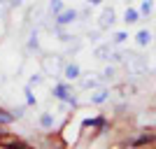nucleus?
I'll list each match as a JSON object with an SVG mask.
<instances>
[{
    "instance_id": "f257e3e1",
    "label": "nucleus",
    "mask_w": 156,
    "mask_h": 149,
    "mask_svg": "<svg viewBox=\"0 0 156 149\" xmlns=\"http://www.w3.org/2000/svg\"><path fill=\"white\" fill-rule=\"evenodd\" d=\"M126 65V72H128L130 77H140V75H144V70H147V61H144V56H140V54H130L126 56L124 61Z\"/></svg>"
},
{
    "instance_id": "f03ea898",
    "label": "nucleus",
    "mask_w": 156,
    "mask_h": 149,
    "mask_svg": "<svg viewBox=\"0 0 156 149\" xmlns=\"http://www.w3.org/2000/svg\"><path fill=\"white\" fill-rule=\"evenodd\" d=\"M42 70H44V75H58L61 72V56H44L42 59Z\"/></svg>"
},
{
    "instance_id": "7ed1b4c3",
    "label": "nucleus",
    "mask_w": 156,
    "mask_h": 149,
    "mask_svg": "<svg viewBox=\"0 0 156 149\" xmlns=\"http://www.w3.org/2000/svg\"><path fill=\"white\" fill-rule=\"evenodd\" d=\"M151 142H156V133H140V135L137 137H133V140H130V147L133 149H137V147H147V144H151Z\"/></svg>"
},
{
    "instance_id": "20e7f679",
    "label": "nucleus",
    "mask_w": 156,
    "mask_h": 149,
    "mask_svg": "<svg viewBox=\"0 0 156 149\" xmlns=\"http://www.w3.org/2000/svg\"><path fill=\"white\" fill-rule=\"evenodd\" d=\"M54 96L63 100V103H75V98H72V89L68 84H56L54 86Z\"/></svg>"
},
{
    "instance_id": "39448f33",
    "label": "nucleus",
    "mask_w": 156,
    "mask_h": 149,
    "mask_svg": "<svg viewBox=\"0 0 156 149\" xmlns=\"http://www.w3.org/2000/svg\"><path fill=\"white\" fill-rule=\"evenodd\" d=\"M114 21H117V12H114V9H112V7H105L103 9V14H100V21H98V26L103 28H110L112 23H114Z\"/></svg>"
},
{
    "instance_id": "423d86ee",
    "label": "nucleus",
    "mask_w": 156,
    "mask_h": 149,
    "mask_svg": "<svg viewBox=\"0 0 156 149\" xmlns=\"http://www.w3.org/2000/svg\"><path fill=\"white\" fill-rule=\"evenodd\" d=\"M77 16H79L77 9H65L63 14H58V16H56V23H58V26H68V23H72Z\"/></svg>"
},
{
    "instance_id": "0eeeda50",
    "label": "nucleus",
    "mask_w": 156,
    "mask_h": 149,
    "mask_svg": "<svg viewBox=\"0 0 156 149\" xmlns=\"http://www.w3.org/2000/svg\"><path fill=\"white\" fill-rule=\"evenodd\" d=\"M93 54H96V59H100V61H103V59H112L114 49H112V44H98Z\"/></svg>"
},
{
    "instance_id": "6e6552de",
    "label": "nucleus",
    "mask_w": 156,
    "mask_h": 149,
    "mask_svg": "<svg viewBox=\"0 0 156 149\" xmlns=\"http://www.w3.org/2000/svg\"><path fill=\"white\" fill-rule=\"evenodd\" d=\"M107 98H110V91H107V89H96V91H93V96L89 98V100H91L93 105H100V103H105Z\"/></svg>"
},
{
    "instance_id": "1a4fd4ad",
    "label": "nucleus",
    "mask_w": 156,
    "mask_h": 149,
    "mask_svg": "<svg viewBox=\"0 0 156 149\" xmlns=\"http://www.w3.org/2000/svg\"><path fill=\"white\" fill-rule=\"evenodd\" d=\"M79 72H82V70H79L77 63H68V65L63 68V77H65V79H77Z\"/></svg>"
},
{
    "instance_id": "9d476101",
    "label": "nucleus",
    "mask_w": 156,
    "mask_h": 149,
    "mask_svg": "<svg viewBox=\"0 0 156 149\" xmlns=\"http://www.w3.org/2000/svg\"><path fill=\"white\" fill-rule=\"evenodd\" d=\"M135 42H137L140 47H149V44H151V33L147 30V28H142V30L135 35Z\"/></svg>"
},
{
    "instance_id": "9b49d317",
    "label": "nucleus",
    "mask_w": 156,
    "mask_h": 149,
    "mask_svg": "<svg viewBox=\"0 0 156 149\" xmlns=\"http://www.w3.org/2000/svg\"><path fill=\"white\" fill-rule=\"evenodd\" d=\"M105 123H107L105 117H96V119H84L82 126H84V128H89V126H91V128H105Z\"/></svg>"
},
{
    "instance_id": "f8f14e48",
    "label": "nucleus",
    "mask_w": 156,
    "mask_h": 149,
    "mask_svg": "<svg viewBox=\"0 0 156 149\" xmlns=\"http://www.w3.org/2000/svg\"><path fill=\"white\" fill-rule=\"evenodd\" d=\"M124 21H126V23H137V21H140V9L128 7V9L124 12Z\"/></svg>"
},
{
    "instance_id": "ddd939ff",
    "label": "nucleus",
    "mask_w": 156,
    "mask_h": 149,
    "mask_svg": "<svg viewBox=\"0 0 156 149\" xmlns=\"http://www.w3.org/2000/svg\"><path fill=\"white\" fill-rule=\"evenodd\" d=\"M5 149H33L30 144H26V142H21V140H7L5 144H2Z\"/></svg>"
},
{
    "instance_id": "4468645a",
    "label": "nucleus",
    "mask_w": 156,
    "mask_h": 149,
    "mask_svg": "<svg viewBox=\"0 0 156 149\" xmlns=\"http://www.w3.org/2000/svg\"><path fill=\"white\" fill-rule=\"evenodd\" d=\"M49 12H51V14H54V19H56L58 14L65 12V9H63V2H61V0H51V2H49Z\"/></svg>"
},
{
    "instance_id": "2eb2a0df",
    "label": "nucleus",
    "mask_w": 156,
    "mask_h": 149,
    "mask_svg": "<svg viewBox=\"0 0 156 149\" xmlns=\"http://www.w3.org/2000/svg\"><path fill=\"white\" fill-rule=\"evenodd\" d=\"M40 126H42V128H44V130L54 128V117H51V114H49V112H44V114L40 117Z\"/></svg>"
},
{
    "instance_id": "dca6fc26",
    "label": "nucleus",
    "mask_w": 156,
    "mask_h": 149,
    "mask_svg": "<svg viewBox=\"0 0 156 149\" xmlns=\"http://www.w3.org/2000/svg\"><path fill=\"white\" fill-rule=\"evenodd\" d=\"M151 12H154V0H142V2H140V14L149 16Z\"/></svg>"
},
{
    "instance_id": "f3484780",
    "label": "nucleus",
    "mask_w": 156,
    "mask_h": 149,
    "mask_svg": "<svg viewBox=\"0 0 156 149\" xmlns=\"http://www.w3.org/2000/svg\"><path fill=\"white\" fill-rule=\"evenodd\" d=\"M14 114L12 112H7V110H2V107H0V126H7V123H12L14 121Z\"/></svg>"
},
{
    "instance_id": "a211bd4d",
    "label": "nucleus",
    "mask_w": 156,
    "mask_h": 149,
    "mask_svg": "<svg viewBox=\"0 0 156 149\" xmlns=\"http://www.w3.org/2000/svg\"><path fill=\"white\" fill-rule=\"evenodd\" d=\"M126 40H128V33L119 30V33H114V37H112V42H114V44H124Z\"/></svg>"
},
{
    "instance_id": "6ab92c4d",
    "label": "nucleus",
    "mask_w": 156,
    "mask_h": 149,
    "mask_svg": "<svg viewBox=\"0 0 156 149\" xmlns=\"http://www.w3.org/2000/svg\"><path fill=\"white\" fill-rule=\"evenodd\" d=\"M23 93H26V103L28 105H35V96H33V89H30V86H26Z\"/></svg>"
},
{
    "instance_id": "aec40b11",
    "label": "nucleus",
    "mask_w": 156,
    "mask_h": 149,
    "mask_svg": "<svg viewBox=\"0 0 156 149\" xmlns=\"http://www.w3.org/2000/svg\"><path fill=\"white\" fill-rule=\"evenodd\" d=\"M82 86H84V89H93V86H98V79H84Z\"/></svg>"
},
{
    "instance_id": "412c9836",
    "label": "nucleus",
    "mask_w": 156,
    "mask_h": 149,
    "mask_svg": "<svg viewBox=\"0 0 156 149\" xmlns=\"http://www.w3.org/2000/svg\"><path fill=\"white\" fill-rule=\"evenodd\" d=\"M112 77H114V68L110 65V68H105V70H103V79H112Z\"/></svg>"
},
{
    "instance_id": "4be33fe9",
    "label": "nucleus",
    "mask_w": 156,
    "mask_h": 149,
    "mask_svg": "<svg viewBox=\"0 0 156 149\" xmlns=\"http://www.w3.org/2000/svg\"><path fill=\"white\" fill-rule=\"evenodd\" d=\"M42 82V77L40 75H35V77H30V82H28V86H33V84H40Z\"/></svg>"
},
{
    "instance_id": "5701e85b",
    "label": "nucleus",
    "mask_w": 156,
    "mask_h": 149,
    "mask_svg": "<svg viewBox=\"0 0 156 149\" xmlns=\"http://www.w3.org/2000/svg\"><path fill=\"white\" fill-rule=\"evenodd\" d=\"M12 114H14V117H16V119H19V117H23V107H19V110H14Z\"/></svg>"
},
{
    "instance_id": "b1692460",
    "label": "nucleus",
    "mask_w": 156,
    "mask_h": 149,
    "mask_svg": "<svg viewBox=\"0 0 156 149\" xmlns=\"http://www.w3.org/2000/svg\"><path fill=\"white\" fill-rule=\"evenodd\" d=\"M86 2H89V5H100L103 0H86Z\"/></svg>"
},
{
    "instance_id": "393cba45",
    "label": "nucleus",
    "mask_w": 156,
    "mask_h": 149,
    "mask_svg": "<svg viewBox=\"0 0 156 149\" xmlns=\"http://www.w3.org/2000/svg\"><path fill=\"white\" fill-rule=\"evenodd\" d=\"M12 5H21V0H12Z\"/></svg>"
}]
</instances>
